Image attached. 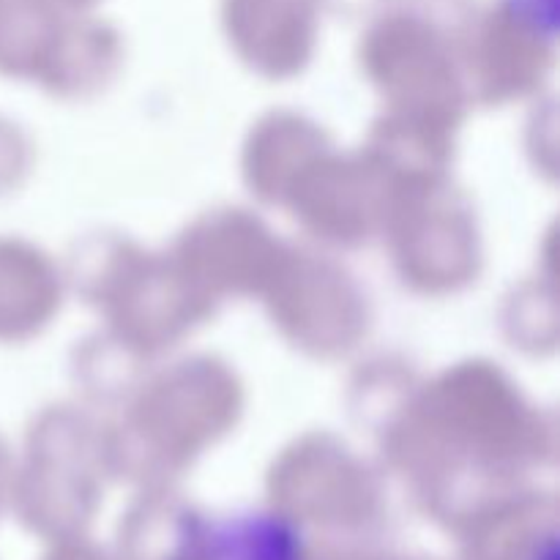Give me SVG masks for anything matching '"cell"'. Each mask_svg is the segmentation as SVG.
I'll use <instances>...</instances> for the list:
<instances>
[{
    "mask_svg": "<svg viewBox=\"0 0 560 560\" xmlns=\"http://www.w3.org/2000/svg\"><path fill=\"white\" fill-rule=\"evenodd\" d=\"M170 560H310L299 528L271 512L189 520Z\"/></svg>",
    "mask_w": 560,
    "mask_h": 560,
    "instance_id": "obj_1",
    "label": "cell"
},
{
    "mask_svg": "<svg viewBox=\"0 0 560 560\" xmlns=\"http://www.w3.org/2000/svg\"><path fill=\"white\" fill-rule=\"evenodd\" d=\"M509 3H512L514 14L528 20L530 25H556V0H509Z\"/></svg>",
    "mask_w": 560,
    "mask_h": 560,
    "instance_id": "obj_2",
    "label": "cell"
}]
</instances>
